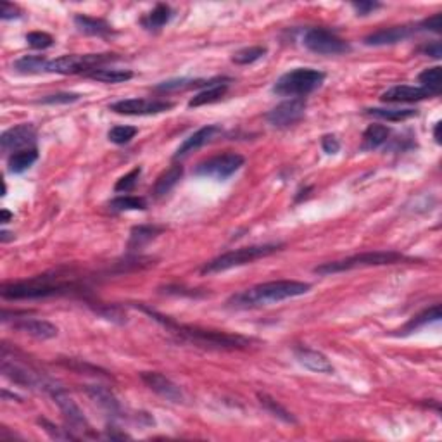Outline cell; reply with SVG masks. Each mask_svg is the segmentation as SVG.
I'll list each match as a JSON object with an SVG mask.
<instances>
[{
  "mask_svg": "<svg viewBox=\"0 0 442 442\" xmlns=\"http://www.w3.org/2000/svg\"><path fill=\"white\" fill-rule=\"evenodd\" d=\"M311 291V284L297 280H275L266 284L254 285L251 289L238 292L228 299V306L235 310H247V307L266 306V304L280 303L292 297L304 296Z\"/></svg>",
  "mask_w": 442,
  "mask_h": 442,
  "instance_id": "obj_1",
  "label": "cell"
},
{
  "mask_svg": "<svg viewBox=\"0 0 442 442\" xmlns=\"http://www.w3.org/2000/svg\"><path fill=\"white\" fill-rule=\"evenodd\" d=\"M146 313L154 317V320L161 321L165 327H168L169 330L180 337V339L188 340L192 344H197V346L204 347H216V349H244L251 344V339L244 335H238V333H227V332H218V330H206V328L199 327H188V325H178L175 321L168 320L166 317H161L155 311H151L148 307H142Z\"/></svg>",
  "mask_w": 442,
  "mask_h": 442,
  "instance_id": "obj_2",
  "label": "cell"
},
{
  "mask_svg": "<svg viewBox=\"0 0 442 442\" xmlns=\"http://www.w3.org/2000/svg\"><path fill=\"white\" fill-rule=\"evenodd\" d=\"M75 289H78V285L73 282L63 280L59 275H56V277L38 275V277L30 278V280L3 284L0 294L7 300L45 299V297L71 294V292H75Z\"/></svg>",
  "mask_w": 442,
  "mask_h": 442,
  "instance_id": "obj_3",
  "label": "cell"
},
{
  "mask_svg": "<svg viewBox=\"0 0 442 442\" xmlns=\"http://www.w3.org/2000/svg\"><path fill=\"white\" fill-rule=\"evenodd\" d=\"M327 75L313 68H296L287 71L275 82L271 92L278 97H294L303 99L323 85Z\"/></svg>",
  "mask_w": 442,
  "mask_h": 442,
  "instance_id": "obj_4",
  "label": "cell"
},
{
  "mask_svg": "<svg viewBox=\"0 0 442 442\" xmlns=\"http://www.w3.org/2000/svg\"><path fill=\"white\" fill-rule=\"evenodd\" d=\"M401 261H411L406 256L394 251H373V252H361V254L349 256V258L328 261V263L320 264L314 268L317 275H335L344 273V271L356 270V268H369V266H386V264H396Z\"/></svg>",
  "mask_w": 442,
  "mask_h": 442,
  "instance_id": "obj_5",
  "label": "cell"
},
{
  "mask_svg": "<svg viewBox=\"0 0 442 442\" xmlns=\"http://www.w3.org/2000/svg\"><path fill=\"white\" fill-rule=\"evenodd\" d=\"M284 247L282 244H261V245H249V247L235 249V251L224 252L218 258L211 259L202 266V275L211 273H221V271L231 270V268L244 266V264L254 263L261 258H268V256L275 254Z\"/></svg>",
  "mask_w": 442,
  "mask_h": 442,
  "instance_id": "obj_6",
  "label": "cell"
},
{
  "mask_svg": "<svg viewBox=\"0 0 442 442\" xmlns=\"http://www.w3.org/2000/svg\"><path fill=\"white\" fill-rule=\"evenodd\" d=\"M118 54H71L49 61V73L59 75H89L104 64L118 61Z\"/></svg>",
  "mask_w": 442,
  "mask_h": 442,
  "instance_id": "obj_7",
  "label": "cell"
},
{
  "mask_svg": "<svg viewBox=\"0 0 442 442\" xmlns=\"http://www.w3.org/2000/svg\"><path fill=\"white\" fill-rule=\"evenodd\" d=\"M47 393L52 396V399L56 401L57 406L61 408L64 420H66V425L70 427L71 432L75 430V432L83 434V437H97V434L93 432L90 423L86 422L85 415H83V411L79 409V406L68 396L66 390H64L63 387H57V383L50 380L49 387H47Z\"/></svg>",
  "mask_w": 442,
  "mask_h": 442,
  "instance_id": "obj_8",
  "label": "cell"
},
{
  "mask_svg": "<svg viewBox=\"0 0 442 442\" xmlns=\"http://www.w3.org/2000/svg\"><path fill=\"white\" fill-rule=\"evenodd\" d=\"M244 162L245 158L242 154H238V152H224V154L213 155V158L199 162L194 168V175L202 176V178H215L220 180V182H224L231 175H235L244 166Z\"/></svg>",
  "mask_w": 442,
  "mask_h": 442,
  "instance_id": "obj_9",
  "label": "cell"
},
{
  "mask_svg": "<svg viewBox=\"0 0 442 442\" xmlns=\"http://www.w3.org/2000/svg\"><path fill=\"white\" fill-rule=\"evenodd\" d=\"M303 43L307 50L320 56H340L351 52L349 42L327 28H310L304 33Z\"/></svg>",
  "mask_w": 442,
  "mask_h": 442,
  "instance_id": "obj_10",
  "label": "cell"
},
{
  "mask_svg": "<svg viewBox=\"0 0 442 442\" xmlns=\"http://www.w3.org/2000/svg\"><path fill=\"white\" fill-rule=\"evenodd\" d=\"M173 109V102L159 99H121L109 106V111L125 116H151Z\"/></svg>",
  "mask_w": 442,
  "mask_h": 442,
  "instance_id": "obj_11",
  "label": "cell"
},
{
  "mask_svg": "<svg viewBox=\"0 0 442 442\" xmlns=\"http://www.w3.org/2000/svg\"><path fill=\"white\" fill-rule=\"evenodd\" d=\"M304 112H306V100L297 97L275 106L266 114V121L275 128H289L304 118Z\"/></svg>",
  "mask_w": 442,
  "mask_h": 442,
  "instance_id": "obj_12",
  "label": "cell"
},
{
  "mask_svg": "<svg viewBox=\"0 0 442 442\" xmlns=\"http://www.w3.org/2000/svg\"><path fill=\"white\" fill-rule=\"evenodd\" d=\"M37 139V130L30 123H24V125L13 126V128L6 130V132L0 135V148L2 152H10V151H21L31 144H35Z\"/></svg>",
  "mask_w": 442,
  "mask_h": 442,
  "instance_id": "obj_13",
  "label": "cell"
},
{
  "mask_svg": "<svg viewBox=\"0 0 442 442\" xmlns=\"http://www.w3.org/2000/svg\"><path fill=\"white\" fill-rule=\"evenodd\" d=\"M140 379L146 383L152 393H155L158 396L165 397V399L172 401V403H182L183 401V393L175 382L165 376L159 372H142L140 373Z\"/></svg>",
  "mask_w": 442,
  "mask_h": 442,
  "instance_id": "obj_14",
  "label": "cell"
},
{
  "mask_svg": "<svg viewBox=\"0 0 442 442\" xmlns=\"http://www.w3.org/2000/svg\"><path fill=\"white\" fill-rule=\"evenodd\" d=\"M420 28L418 24H403V26H390V28H382V30L375 31V33H369L368 37H365V45L369 47H382V45H394V43H399L403 40L409 38L411 35L418 33Z\"/></svg>",
  "mask_w": 442,
  "mask_h": 442,
  "instance_id": "obj_15",
  "label": "cell"
},
{
  "mask_svg": "<svg viewBox=\"0 0 442 442\" xmlns=\"http://www.w3.org/2000/svg\"><path fill=\"white\" fill-rule=\"evenodd\" d=\"M434 97L423 86H411V85H396L393 89L386 90V92L380 96L382 102L389 104H411V102H420V100H425Z\"/></svg>",
  "mask_w": 442,
  "mask_h": 442,
  "instance_id": "obj_16",
  "label": "cell"
},
{
  "mask_svg": "<svg viewBox=\"0 0 442 442\" xmlns=\"http://www.w3.org/2000/svg\"><path fill=\"white\" fill-rule=\"evenodd\" d=\"M218 133H221V126L220 125H206L202 128H199L197 132L192 133L188 139H185L182 142V146L176 148L175 152V159L183 158V155L190 154V152L197 151V148L204 147L206 144L211 142Z\"/></svg>",
  "mask_w": 442,
  "mask_h": 442,
  "instance_id": "obj_17",
  "label": "cell"
},
{
  "mask_svg": "<svg viewBox=\"0 0 442 442\" xmlns=\"http://www.w3.org/2000/svg\"><path fill=\"white\" fill-rule=\"evenodd\" d=\"M294 356L304 368L311 369V372L325 373V375H332L335 372V368L328 361V358L323 353H320V351L307 349V347H296Z\"/></svg>",
  "mask_w": 442,
  "mask_h": 442,
  "instance_id": "obj_18",
  "label": "cell"
},
{
  "mask_svg": "<svg viewBox=\"0 0 442 442\" xmlns=\"http://www.w3.org/2000/svg\"><path fill=\"white\" fill-rule=\"evenodd\" d=\"M13 327L16 328V330L28 333V335L40 340L54 339V337H57V333H59L56 325H52L47 320H37V318H17L13 323Z\"/></svg>",
  "mask_w": 442,
  "mask_h": 442,
  "instance_id": "obj_19",
  "label": "cell"
},
{
  "mask_svg": "<svg viewBox=\"0 0 442 442\" xmlns=\"http://www.w3.org/2000/svg\"><path fill=\"white\" fill-rule=\"evenodd\" d=\"M228 83H230V78H218V82L213 83L211 86H208L202 92H199L197 96L192 97L188 100V107H201L206 106V104L218 102L220 99H223L224 93L228 92Z\"/></svg>",
  "mask_w": 442,
  "mask_h": 442,
  "instance_id": "obj_20",
  "label": "cell"
},
{
  "mask_svg": "<svg viewBox=\"0 0 442 442\" xmlns=\"http://www.w3.org/2000/svg\"><path fill=\"white\" fill-rule=\"evenodd\" d=\"M182 176H183V166L178 165V162L172 165L165 173L159 175L158 180H155L154 187H152V195H154L155 199L165 197V195L168 194V192H172V188L175 187L180 180H182Z\"/></svg>",
  "mask_w": 442,
  "mask_h": 442,
  "instance_id": "obj_21",
  "label": "cell"
},
{
  "mask_svg": "<svg viewBox=\"0 0 442 442\" xmlns=\"http://www.w3.org/2000/svg\"><path fill=\"white\" fill-rule=\"evenodd\" d=\"M165 231L162 227H155V224H139V227H133L130 231V241H128V251H139V249L146 247L148 242L154 241L158 235H161Z\"/></svg>",
  "mask_w": 442,
  "mask_h": 442,
  "instance_id": "obj_22",
  "label": "cell"
},
{
  "mask_svg": "<svg viewBox=\"0 0 442 442\" xmlns=\"http://www.w3.org/2000/svg\"><path fill=\"white\" fill-rule=\"evenodd\" d=\"M218 82V78L215 79H190V78H176V79H168V82L159 83L158 86H154L155 92H162V93H172V92H183V90H190V89H208L213 83Z\"/></svg>",
  "mask_w": 442,
  "mask_h": 442,
  "instance_id": "obj_23",
  "label": "cell"
},
{
  "mask_svg": "<svg viewBox=\"0 0 442 442\" xmlns=\"http://www.w3.org/2000/svg\"><path fill=\"white\" fill-rule=\"evenodd\" d=\"M75 24L82 33L92 35V37H107L112 33V28L109 23L99 17L85 16V14H76Z\"/></svg>",
  "mask_w": 442,
  "mask_h": 442,
  "instance_id": "obj_24",
  "label": "cell"
},
{
  "mask_svg": "<svg viewBox=\"0 0 442 442\" xmlns=\"http://www.w3.org/2000/svg\"><path fill=\"white\" fill-rule=\"evenodd\" d=\"M86 394L96 401L104 411L109 413V416H119L121 413V406H119L118 399L114 397V394L109 389L102 386H89L86 387Z\"/></svg>",
  "mask_w": 442,
  "mask_h": 442,
  "instance_id": "obj_25",
  "label": "cell"
},
{
  "mask_svg": "<svg viewBox=\"0 0 442 442\" xmlns=\"http://www.w3.org/2000/svg\"><path fill=\"white\" fill-rule=\"evenodd\" d=\"M38 151L37 147L21 148V151L13 152L7 159V168L10 173H24L37 162Z\"/></svg>",
  "mask_w": 442,
  "mask_h": 442,
  "instance_id": "obj_26",
  "label": "cell"
},
{
  "mask_svg": "<svg viewBox=\"0 0 442 442\" xmlns=\"http://www.w3.org/2000/svg\"><path fill=\"white\" fill-rule=\"evenodd\" d=\"M441 320V306L439 304H434L429 310H423L422 313H418L416 317H413L408 323L401 328V335H408V333H413L418 328L425 327V325L434 323V321Z\"/></svg>",
  "mask_w": 442,
  "mask_h": 442,
  "instance_id": "obj_27",
  "label": "cell"
},
{
  "mask_svg": "<svg viewBox=\"0 0 442 442\" xmlns=\"http://www.w3.org/2000/svg\"><path fill=\"white\" fill-rule=\"evenodd\" d=\"M14 70L23 75L49 73V59L42 56H24L14 61Z\"/></svg>",
  "mask_w": 442,
  "mask_h": 442,
  "instance_id": "obj_28",
  "label": "cell"
},
{
  "mask_svg": "<svg viewBox=\"0 0 442 442\" xmlns=\"http://www.w3.org/2000/svg\"><path fill=\"white\" fill-rule=\"evenodd\" d=\"M173 17V10L172 7L166 6V3H158L151 13L147 14L146 17L142 20L144 28L147 30H161L165 24H168Z\"/></svg>",
  "mask_w": 442,
  "mask_h": 442,
  "instance_id": "obj_29",
  "label": "cell"
},
{
  "mask_svg": "<svg viewBox=\"0 0 442 442\" xmlns=\"http://www.w3.org/2000/svg\"><path fill=\"white\" fill-rule=\"evenodd\" d=\"M389 135L390 130L386 125H379V123L369 125L363 133V146H361V148L363 151H373V148L383 146L387 139H389Z\"/></svg>",
  "mask_w": 442,
  "mask_h": 442,
  "instance_id": "obj_30",
  "label": "cell"
},
{
  "mask_svg": "<svg viewBox=\"0 0 442 442\" xmlns=\"http://www.w3.org/2000/svg\"><path fill=\"white\" fill-rule=\"evenodd\" d=\"M258 399H259L261 406H263V408L266 409V411L270 413V415H273L275 418L282 420V422H284V423H291V425H296V423H297L296 416L292 415V413L289 411V409H285L284 406L278 403L277 399H273V397H271V396H268V394H261V393H259V394H258Z\"/></svg>",
  "mask_w": 442,
  "mask_h": 442,
  "instance_id": "obj_31",
  "label": "cell"
},
{
  "mask_svg": "<svg viewBox=\"0 0 442 442\" xmlns=\"http://www.w3.org/2000/svg\"><path fill=\"white\" fill-rule=\"evenodd\" d=\"M109 209L114 213L123 211H144L147 209V201L137 195H119L109 202Z\"/></svg>",
  "mask_w": 442,
  "mask_h": 442,
  "instance_id": "obj_32",
  "label": "cell"
},
{
  "mask_svg": "<svg viewBox=\"0 0 442 442\" xmlns=\"http://www.w3.org/2000/svg\"><path fill=\"white\" fill-rule=\"evenodd\" d=\"M86 78L96 79L100 83H123L133 78V73L128 70H109V68H99L86 75Z\"/></svg>",
  "mask_w": 442,
  "mask_h": 442,
  "instance_id": "obj_33",
  "label": "cell"
},
{
  "mask_svg": "<svg viewBox=\"0 0 442 442\" xmlns=\"http://www.w3.org/2000/svg\"><path fill=\"white\" fill-rule=\"evenodd\" d=\"M420 83L423 85V89L429 90L434 97H437L441 93V86H442V75H441V68L434 66V68H427L422 73L418 75Z\"/></svg>",
  "mask_w": 442,
  "mask_h": 442,
  "instance_id": "obj_34",
  "label": "cell"
},
{
  "mask_svg": "<svg viewBox=\"0 0 442 442\" xmlns=\"http://www.w3.org/2000/svg\"><path fill=\"white\" fill-rule=\"evenodd\" d=\"M266 52L268 49L263 45L247 47V49H242L238 50V52H235L234 57H231V61H234L235 64H241V66H247V64L256 63V61H259L261 57L266 56Z\"/></svg>",
  "mask_w": 442,
  "mask_h": 442,
  "instance_id": "obj_35",
  "label": "cell"
},
{
  "mask_svg": "<svg viewBox=\"0 0 442 442\" xmlns=\"http://www.w3.org/2000/svg\"><path fill=\"white\" fill-rule=\"evenodd\" d=\"M367 114L375 116V118L387 119V121H404V119L413 118V116L418 114V111L415 109H380V107H372L367 109Z\"/></svg>",
  "mask_w": 442,
  "mask_h": 442,
  "instance_id": "obj_36",
  "label": "cell"
},
{
  "mask_svg": "<svg viewBox=\"0 0 442 442\" xmlns=\"http://www.w3.org/2000/svg\"><path fill=\"white\" fill-rule=\"evenodd\" d=\"M139 133V130L135 126H130V125H118V126H112L107 133V139L111 140L112 144L116 146H125V144L132 142V139H135V135Z\"/></svg>",
  "mask_w": 442,
  "mask_h": 442,
  "instance_id": "obj_37",
  "label": "cell"
},
{
  "mask_svg": "<svg viewBox=\"0 0 442 442\" xmlns=\"http://www.w3.org/2000/svg\"><path fill=\"white\" fill-rule=\"evenodd\" d=\"M140 175H142V168L140 166H137V168H133L132 172L126 173L125 176H121V178L118 180L114 185V192H132L133 188L137 187V183H139V178Z\"/></svg>",
  "mask_w": 442,
  "mask_h": 442,
  "instance_id": "obj_38",
  "label": "cell"
},
{
  "mask_svg": "<svg viewBox=\"0 0 442 442\" xmlns=\"http://www.w3.org/2000/svg\"><path fill=\"white\" fill-rule=\"evenodd\" d=\"M38 423L42 425V429L45 430L47 434H49L52 439H57V441H70V439H78V437L75 436L73 432H71L70 429H59L57 425H54L52 422H49V420L45 418H38Z\"/></svg>",
  "mask_w": 442,
  "mask_h": 442,
  "instance_id": "obj_39",
  "label": "cell"
},
{
  "mask_svg": "<svg viewBox=\"0 0 442 442\" xmlns=\"http://www.w3.org/2000/svg\"><path fill=\"white\" fill-rule=\"evenodd\" d=\"M26 42L31 49L45 50L54 45V37L52 35L45 33V31H31V33L26 35Z\"/></svg>",
  "mask_w": 442,
  "mask_h": 442,
  "instance_id": "obj_40",
  "label": "cell"
},
{
  "mask_svg": "<svg viewBox=\"0 0 442 442\" xmlns=\"http://www.w3.org/2000/svg\"><path fill=\"white\" fill-rule=\"evenodd\" d=\"M76 100H79L78 93L71 92H59L52 93V96H47L43 99L38 100V104H49V106H57V104H73Z\"/></svg>",
  "mask_w": 442,
  "mask_h": 442,
  "instance_id": "obj_41",
  "label": "cell"
},
{
  "mask_svg": "<svg viewBox=\"0 0 442 442\" xmlns=\"http://www.w3.org/2000/svg\"><path fill=\"white\" fill-rule=\"evenodd\" d=\"M420 31H434V33H441L442 31V16L439 13L434 14V16L427 17L422 23H418Z\"/></svg>",
  "mask_w": 442,
  "mask_h": 442,
  "instance_id": "obj_42",
  "label": "cell"
},
{
  "mask_svg": "<svg viewBox=\"0 0 442 442\" xmlns=\"http://www.w3.org/2000/svg\"><path fill=\"white\" fill-rule=\"evenodd\" d=\"M351 6H353V9L356 10L358 16H368V14L375 13L376 9H380L382 3L369 2V0H361V2H353Z\"/></svg>",
  "mask_w": 442,
  "mask_h": 442,
  "instance_id": "obj_43",
  "label": "cell"
},
{
  "mask_svg": "<svg viewBox=\"0 0 442 442\" xmlns=\"http://www.w3.org/2000/svg\"><path fill=\"white\" fill-rule=\"evenodd\" d=\"M23 16L21 9L14 3L9 2H2V10H0V20L7 21V20H20Z\"/></svg>",
  "mask_w": 442,
  "mask_h": 442,
  "instance_id": "obj_44",
  "label": "cell"
},
{
  "mask_svg": "<svg viewBox=\"0 0 442 442\" xmlns=\"http://www.w3.org/2000/svg\"><path fill=\"white\" fill-rule=\"evenodd\" d=\"M321 148H323V151L330 155L337 154V152L340 151L339 139H337L335 135H330V133H328V135H323L321 137Z\"/></svg>",
  "mask_w": 442,
  "mask_h": 442,
  "instance_id": "obj_45",
  "label": "cell"
},
{
  "mask_svg": "<svg viewBox=\"0 0 442 442\" xmlns=\"http://www.w3.org/2000/svg\"><path fill=\"white\" fill-rule=\"evenodd\" d=\"M420 52L425 54V56L432 57V59H441L442 57V45L441 42H429L425 43V45L420 47Z\"/></svg>",
  "mask_w": 442,
  "mask_h": 442,
  "instance_id": "obj_46",
  "label": "cell"
},
{
  "mask_svg": "<svg viewBox=\"0 0 442 442\" xmlns=\"http://www.w3.org/2000/svg\"><path fill=\"white\" fill-rule=\"evenodd\" d=\"M9 241H14V234H10V231L7 230L0 231V242H2V244H6V242Z\"/></svg>",
  "mask_w": 442,
  "mask_h": 442,
  "instance_id": "obj_47",
  "label": "cell"
},
{
  "mask_svg": "<svg viewBox=\"0 0 442 442\" xmlns=\"http://www.w3.org/2000/svg\"><path fill=\"white\" fill-rule=\"evenodd\" d=\"M441 126H442L441 121H437L436 126H434V139H436L437 144H441Z\"/></svg>",
  "mask_w": 442,
  "mask_h": 442,
  "instance_id": "obj_48",
  "label": "cell"
},
{
  "mask_svg": "<svg viewBox=\"0 0 442 442\" xmlns=\"http://www.w3.org/2000/svg\"><path fill=\"white\" fill-rule=\"evenodd\" d=\"M13 218H14V215L9 211V209H2V220H0V221H2L3 224L9 223V221L13 220Z\"/></svg>",
  "mask_w": 442,
  "mask_h": 442,
  "instance_id": "obj_49",
  "label": "cell"
}]
</instances>
